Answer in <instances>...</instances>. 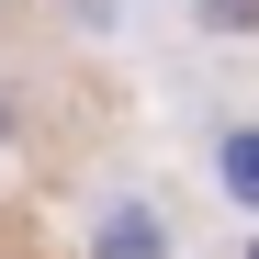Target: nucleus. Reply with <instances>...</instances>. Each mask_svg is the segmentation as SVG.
I'll return each instance as SVG.
<instances>
[{
	"instance_id": "obj_1",
	"label": "nucleus",
	"mask_w": 259,
	"mask_h": 259,
	"mask_svg": "<svg viewBox=\"0 0 259 259\" xmlns=\"http://www.w3.org/2000/svg\"><path fill=\"white\" fill-rule=\"evenodd\" d=\"M237 192H259V147H237Z\"/></svg>"
}]
</instances>
